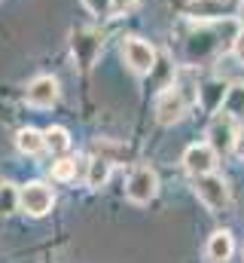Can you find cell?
<instances>
[{
	"mask_svg": "<svg viewBox=\"0 0 244 263\" xmlns=\"http://www.w3.org/2000/svg\"><path fill=\"white\" fill-rule=\"evenodd\" d=\"M79 159H58L55 165H52V178L55 181H73L76 175H79V165H76Z\"/></svg>",
	"mask_w": 244,
	"mask_h": 263,
	"instance_id": "cell-17",
	"label": "cell"
},
{
	"mask_svg": "<svg viewBox=\"0 0 244 263\" xmlns=\"http://www.w3.org/2000/svg\"><path fill=\"white\" fill-rule=\"evenodd\" d=\"M192 187H195V196L205 202L208 211L217 214V211H226L229 208V184L220 175H214V172L211 175H198Z\"/></svg>",
	"mask_w": 244,
	"mask_h": 263,
	"instance_id": "cell-1",
	"label": "cell"
},
{
	"mask_svg": "<svg viewBox=\"0 0 244 263\" xmlns=\"http://www.w3.org/2000/svg\"><path fill=\"white\" fill-rule=\"evenodd\" d=\"M83 6H86V9H89L92 15H101V18H104V15L110 12L113 0H83Z\"/></svg>",
	"mask_w": 244,
	"mask_h": 263,
	"instance_id": "cell-18",
	"label": "cell"
},
{
	"mask_svg": "<svg viewBox=\"0 0 244 263\" xmlns=\"http://www.w3.org/2000/svg\"><path fill=\"white\" fill-rule=\"evenodd\" d=\"M223 114H229L232 120H244V83H235V86L226 89Z\"/></svg>",
	"mask_w": 244,
	"mask_h": 263,
	"instance_id": "cell-13",
	"label": "cell"
},
{
	"mask_svg": "<svg viewBox=\"0 0 244 263\" xmlns=\"http://www.w3.org/2000/svg\"><path fill=\"white\" fill-rule=\"evenodd\" d=\"M156 193H159V178H156V172L147 168V165H137V168L131 172L128 184H125V196L131 199L134 205H147V202L156 199Z\"/></svg>",
	"mask_w": 244,
	"mask_h": 263,
	"instance_id": "cell-4",
	"label": "cell"
},
{
	"mask_svg": "<svg viewBox=\"0 0 244 263\" xmlns=\"http://www.w3.org/2000/svg\"><path fill=\"white\" fill-rule=\"evenodd\" d=\"M18 208H22V202H18V187L0 184V217H6V214H12V211H18Z\"/></svg>",
	"mask_w": 244,
	"mask_h": 263,
	"instance_id": "cell-16",
	"label": "cell"
},
{
	"mask_svg": "<svg viewBox=\"0 0 244 263\" xmlns=\"http://www.w3.org/2000/svg\"><path fill=\"white\" fill-rule=\"evenodd\" d=\"M214 165H217V150H214L208 141H205V144H192V147H186V153H183V168H186L192 178H198V175H211Z\"/></svg>",
	"mask_w": 244,
	"mask_h": 263,
	"instance_id": "cell-8",
	"label": "cell"
},
{
	"mask_svg": "<svg viewBox=\"0 0 244 263\" xmlns=\"http://www.w3.org/2000/svg\"><path fill=\"white\" fill-rule=\"evenodd\" d=\"M122 59L134 73H150L156 67V49L147 40H140V37H128L122 43Z\"/></svg>",
	"mask_w": 244,
	"mask_h": 263,
	"instance_id": "cell-6",
	"label": "cell"
},
{
	"mask_svg": "<svg viewBox=\"0 0 244 263\" xmlns=\"http://www.w3.org/2000/svg\"><path fill=\"white\" fill-rule=\"evenodd\" d=\"M15 147L25 156H34V153L46 150V138H43V132H37V129H22L15 135Z\"/></svg>",
	"mask_w": 244,
	"mask_h": 263,
	"instance_id": "cell-12",
	"label": "cell"
},
{
	"mask_svg": "<svg viewBox=\"0 0 244 263\" xmlns=\"http://www.w3.org/2000/svg\"><path fill=\"white\" fill-rule=\"evenodd\" d=\"M110 178V159L98 156V159H89V172H86V184L89 187H104Z\"/></svg>",
	"mask_w": 244,
	"mask_h": 263,
	"instance_id": "cell-14",
	"label": "cell"
},
{
	"mask_svg": "<svg viewBox=\"0 0 244 263\" xmlns=\"http://www.w3.org/2000/svg\"><path fill=\"white\" fill-rule=\"evenodd\" d=\"M241 0H186V15L195 22H214V18H232L238 15Z\"/></svg>",
	"mask_w": 244,
	"mask_h": 263,
	"instance_id": "cell-3",
	"label": "cell"
},
{
	"mask_svg": "<svg viewBox=\"0 0 244 263\" xmlns=\"http://www.w3.org/2000/svg\"><path fill=\"white\" fill-rule=\"evenodd\" d=\"M25 98H28V104H34V107H52V104L58 101V80H55V77H46V73L37 77V80H31Z\"/></svg>",
	"mask_w": 244,
	"mask_h": 263,
	"instance_id": "cell-9",
	"label": "cell"
},
{
	"mask_svg": "<svg viewBox=\"0 0 244 263\" xmlns=\"http://www.w3.org/2000/svg\"><path fill=\"white\" fill-rule=\"evenodd\" d=\"M189 101H192V98L183 92L180 86H171V89L159 92V98H156V120H159L162 126L180 123L183 117H186V110H189Z\"/></svg>",
	"mask_w": 244,
	"mask_h": 263,
	"instance_id": "cell-2",
	"label": "cell"
},
{
	"mask_svg": "<svg viewBox=\"0 0 244 263\" xmlns=\"http://www.w3.org/2000/svg\"><path fill=\"white\" fill-rule=\"evenodd\" d=\"M232 251H235V239H232L229 230H217V233L208 239V248H205V254H208L211 263H226L232 257Z\"/></svg>",
	"mask_w": 244,
	"mask_h": 263,
	"instance_id": "cell-11",
	"label": "cell"
},
{
	"mask_svg": "<svg viewBox=\"0 0 244 263\" xmlns=\"http://www.w3.org/2000/svg\"><path fill=\"white\" fill-rule=\"evenodd\" d=\"M232 150H235V156H238V159H244V132H238V138H235V147H232Z\"/></svg>",
	"mask_w": 244,
	"mask_h": 263,
	"instance_id": "cell-21",
	"label": "cell"
},
{
	"mask_svg": "<svg viewBox=\"0 0 244 263\" xmlns=\"http://www.w3.org/2000/svg\"><path fill=\"white\" fill-rule=\"evenodd\" d=\"M98 49H101V34H98V31L83 28V31L73 34V55H76V62H79L83 67H89L92 62H95Z\"/></svg>",
	"mask_w": 244,
	"mask_h": 263,
	"instance_id": "cell-10",
	"label": "cell"
},
{
	"mask_svg": "<svg viewBox=\"0 0 244 263\" xmlns=\"http://www.w3.org/2000/svg\"><path fill=\"white\" fill-rule=\"evenodd\" d=\"M134 6H137V0H113L110 12H116V15H122V12H128V9H134Z\"/></svg>",
	"mask_w": 244,
	"mask_h": 263,
	"instance_id": "cell-19",
	"label": "cell"
},
{
	"mask_svg": "<svg viewBox=\"0 0 244 263\" xmlns=\"http://www.w3.org/2000/svg\"><path fill=\"white\" fill-rule=\"evenodd\" d=\"M18 202H22V211H28L31 217H43V214L52 211V205H55V193H52L46 184L31 181V184H25V187L18 190Z\"/></svg>",
	"mask_w": 244,
	"mask_h": 263,
	"instance_id": "cell-5",
	"label": "cell"
},
{
	"mask_svg": "<svg viewBox=\"0 0 244 263\" xmlns=\"http://www.w3.org/2000/svg\"><path fill=\"white\" fill-rule=\"evenodd\" d=\"M232 52H235V59L244 65V31H238V37H235V43H232Z\"/></svg>",
	"mask_w": 244,
	"mask_h": 263,
	"instance_id": "cell-20",
	"label": "cell"
},
{
	"mask_svg": "<svg viewBox=\"0 0 244 263\" xmlns=\"http://www.w3.org/2000/svg\"><path fill=\"white\" fill-rule=\"evenodd\" d=\"M235 123H238V120H232L229 114H217V117L211 120V126H208V144H211L217 153H226V150L235 147V138H238Z\"/></svg>",
	"mask_w": 244,
	"mask_h": 263,
	"instance_id": "cell-7",
	"label": "cell"
},
{
	"mask_svg": "<svg viewBox=\"0 0 244 263\" xmlns=\"http://www.w3.org/2000/svg\"><path fill=\"white\" fill-rule=\"evenodd\" d=\"M43 138H46V150H49V153H64V150L70 147V135H67V129H61V126L46 129Z\"/></svg>",
	"mask_w": 244,
	"mask_h": 263,
	"instance_id": "cell-15",
	"label": "cell"
}]
</instances>
